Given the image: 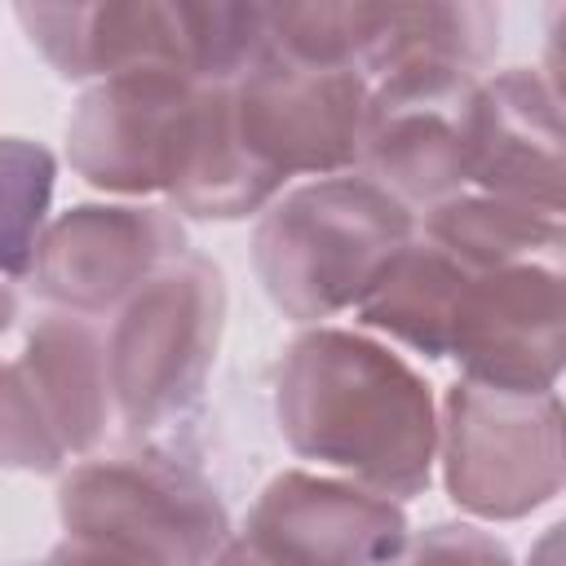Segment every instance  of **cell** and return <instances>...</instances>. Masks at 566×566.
Masks as SVG:
<instances>
[{
  "mask_svg": "<svg viewBox=\"0 0 566 566\" xmlns=\"http://www.w3.org/2000/svg\"><path fill=\"white\" fill-rule=\"evenodd\" d=\"M270 566H389L411 526L407 509L349 478L283 469L239 531Z\"/></svg>",
  "mask_w": 566,
  "mask_h": 566,
  "instance_id": "cell-11",
  "label": "cell"
},
{
  "mask_svg": "<svg viewBox=\"0 0 566 566\" xmlns=\"http://www.w3.org/2000/svg\"><path fill=\"white\" fill-rule=\"evenodd\" d=\"M57 159L44 142L0 137V274L27 279L35 243L49 226Z\"/></svg>",
  "mask_w": 566,
  "mask_h": 566,
  "instance_id": "cell-19",
  "label": "cell"
},
{
  "mask_svg": "<svg viewBox=\"0 0 566 566\" xmlns=\"http://www.w3.org/2000/svg\"><path fill=\"white\" fill-rule=\"evenodd\" d=\"M57 517L71 539L137 566H208L230 539L217 486L164 447L84 455L57 482Z\"/></svg>",
  "mask_w": 566,
  "mask_h": 566,
  "instance_id": "cell-4",
  "label": "cell"
},
{
  "mask_svg": "<svg viewBox=\"0 0 566 566\" xmlns=\"http://www.w3.org/2000/svg\"><path fill=\"white\" fill-rule=\"evenodd\" d=\"M283 177L261 168L234 133L230 84H208L199 97L195 133L168 186V208L195 221H239L265 212L283 195Z\"/></svg>",
  "mask_w": 566,
  "mask_h": 566,
  "instance_id": "cell-16",
  "label": "cell"
},
{
  "mask_svg": "<svg viewBox=\"0 0 566 566\" xmlns=\"http://www.w3.org/2000/svg\"><path fill=\"white\" fill-rule=\"evenodd\" d=\"M464 172L482 195L562 217V97L535 66L478 80L464 111Z\"/></svg>",
  "mask_w": 566,
  "mask_h": 566,
  "instance_id": "cell-13",
  "label": "cell"
},
{
  "mask_svg": "<svg viewBox=\"0 0 566 566\" xmlns=\"http://www.w3.org/2000/svg\"><path fill=\"white\" fill-rule=\"evenodd\" d=\"M478 75L455 66H398L367 88L358 168L411 212L469 186L464 111Z\"/></svg>",
  "mask_w": 566,
  "mask_h": 566,
  "instance_id": "cell-10",
  "label": "cell"
},
{
  "mask_svg": "<svg viewBox=\"0 0 566 566\" xmlns=\"http://www.w3.org/2000/svg\"><path fill=\"white\" fill-rule=\"evenodd\" d=\"M226 327V274L203 252H186L150 274L106 332L115 424L150 433L181 420L217 363Z\"/></svg>",
  "mask_w": 566,
  "mask_h": 566,
  "instance_id": "cell-5",
  "label": "cell"
},
{
  "mask_svg": "<svg viewBox=\"0 0 566 566\" xmlns=\"http://www.w3.org/2000/svg\"><path fill=\"white\" fill-rule=\"evenodd\" d=\"M13 318H18V296L9 283H0V336L13 327Z\"/></svg>",
  "mask_w": 566,
  "mask_h": 566,
  "instance_id": "cell-24",
  "label": "cell"
},
{
  "mask_svg": "<svg viewBox=\"0 0 566 566\" xmlns=\"http://www.w3.org/2000/svg\"><path fill=\"white\" fill-rule=\"evenodd\" d=\"M420 234L442 252H451L473 274L522 265V261H562V248H566L562 217H548L539 208L482 195V190H460L424 208Z\"/></svg>",
  "mask_w": 566,
  "mask_h": 566,
  "instance_id": "cell-18",
  "label": "cell"
},
{
  "mask_svg": "<svg viewBox=\"0 0 566 566\" xmlns=\"http://www.w3.org/2000/svg\"><path fill=\"white\" fill-rule=\"evenodd\" d=\"M27 40L62 80H111L124 71H181L199 84H234L270 57L265 4L230 0H97L18 4Z\"/></svg>",
  "mask_w": 566,
  "mask_h": 566,
  "instance_id": "cell-3",
  "label": "cell"
},
{
  "mask_svg": "<svg viewBox=\"0 0 566 566\" xmlns=\"http://www.w3.org/2000/svg\"><path fill=\"white\" fill-rule=\"evenodd\" d=\"M0 469L22 473H62L66 455L18 367V358H0Z\"/></svg>",
  "mask_w": 566,
  "mask_h": 566,
  "instance_id": "cell-20",
  "label": "cell"
},
{
  "mask_svg": "<svg viewBox=\"0 0 566 566\" xmlns=\"http://www.w3.org/2000/svg\"><path fill=\"white\" fill-rule=\"evenodd\" d=\"M22 566H137V562H128V557H119V553H106V548H97V544H84V539H62V544H53L40 562H22Z\"/></svg>",
  "mask_w": 566,
  "mask_h": 566,
  "instance_id": "cell-22",
  "label": "cell"
},
{
  "mask_svg": "<svg viewBox=\"0 0 566 566\" xmlns=\"http://www.w3.org/2000/svg\"><path fill=\"white\" fill-rule=\"evenodd\" d=\"M389 566H517L509 544L473 522H433L420 535H407L402 553Z\"/></svg>",
  "mask_w": 566,
  "mask_h": 566,
  "instance_id": "cell-21",
  "label": "cell"
},
{
  "mask_svg": "<svg viewBox=\"0 0 566 566\" xmlns=\"http://www.w3.org/2000/svg\"><path fill=\"white\" fill-rule=\"evenodd\" d=\"M367 80L336 66H301L279 53L230 84L234 133L274 177H336L358 168Z\"/></svg>",
  "mask_w": 566,
  "mask_h": 566,
  "instance_id": "cell-8",
  "label": "cell"
},
{
  "mask_svg": "<svg viewBox=\"0 0 566 566\" xmlns=\"http://www.w3.org/2000/svg\"><path fill=\"white\" fill-rule=\"evenodd\" d=\"M438 469L478 522H517L562 495V398L455 380L438 407Z\"/></svg>",
  "mask_w": 566,
  "mask_h": 566,
  "instance_id": "cell-6",
  "label": "cell"
},
{
  "mask_svg": "<svg viewBox=\"0 0 566 566\" xmlns=\"http://www.w3.org/2000/svg\"><path fill=\"white\" fill-rule=\"evenodd\" d=\"M416 234V212L371 177H314L261 212L252 270L292 323L318 327L323 318L358 310Z\"/></svg>",
  "mask_w": 566,
  "mask_h": 566,
  "instance_id": "cell-2",
  "label": "cell"
},
{
  "mask_svg": "<svg viewBox=\"0 0 566 566\" xmlns=\"http://www.w3.org/2000/svg\"><path fill=\"white\" fill-rule=\"evenodd\" d=\"M283 442L389 500H416L438 469L433 385L363 327H305L274 371Z\"/></svg>",
  "mask_w": 566,
  "mask_h": 566,
  "instance_id": "cell-1",
  "label": "cell"
},
{
  "mask_svg": "<svg viewBox=\"0 0 566 566\" xmlns=\"http://www.w3.org/2000/svg\"><path fill=\"white\" fill-rule=\"evenodd\" d=\"M208 84L181 71H124L97 80L66 119V164L102 195H168Z\"/></svg>",
  "mask_w": 566,
  "mask_h": 566,
  "instance_id": "cell-7",
  "label": "cell"
},
{
  "mask_svg": "<svg viewBox=\"0 0 566 566\" xmlns=\"http://www.w3.org/2000/svg\"><path fill=\"white\" fill-rule=\"evenodd\" d=\"M186 226L164 203H71L57 212L31 261V287L62 314H111L150 274L186 256Z\"/></svg>",
  "mask_w": 566,
  "mask_h": 566,
  "instance_id": "cell-9",
  "label": "cell"
},
{
  "mask_svg": "<svg viewBox=\"0 0 566 566\" xmlns=\"http://www.w3.org/2000/svg\"><path fill=\"white\" fill-rule=\"evenodd\" d=\"M18 367L66 455L84 460L106 442L115 424L111 367H106V332L93 318L49 310L22 340Z\"/></svg>",
  "mask_w": 566,
  "mask_h": 566,
  "instance_id": "cell-14",
  "label": "cell"
},
{
  "mask_svg": "<svg viewBox=\"0 0 566 566\" xmlns=\"http://www.w3.org/2000/svg\"><path fill=\"white\" fill-rule=\"evenodd\" d=\"M208 566H270V562H265V557H261L243 535H230V539H226V548H221Z\"/></svg>",
  "mask_w": 566,
  "mask_h": 566,
  "instance_id": "cell-23",
  "label": "cell"
},
{
  "mask_svg": "<svg viewBox=\"0 0 566 566\" xmlns=\"http://www.w3.org/2000/svg\"><path fill=\"white\" fill-rule=\"evenodd\" d=\"M464 380L548 394L566 358V296L562 261H522L469 279L460 301L451 354Z\"/></svg>",
  "mask_w": 566,
  "mask_h": 566,
  "instance_id": "cell-12",
  "label": "cell"
},
{
  "mask_svg": "<svg viewBox=\"0 0 566 566\" xmlns=\"http://www.w3.org/2000/svg\"><path fill=\"white\" fill-rule=\"evenodd\" d=\"M500 49V9L473 0L424 4H371L363 80H380L398 66H455L478 75Z\"/></svg>",
  "mask_w": 566,
  "mask_h": 566,
  "instance_id": "cell-17",
  "label": "cell"
},
{
  "mask_svg": "<svg viewBox=\"0 0 566 566\" xmlns=\"http://www.w3.org/2000/svg\"><path fill=\"white\" fill-rule=\"evenodd\" d=\"M469 279L473 270H464L451 252L416 234L389 261V270L376 279V287L354 314L371 336H385L420 358H447Z\"/></svg>",
  "mask_w": 566,
  "mask_h": 566,
  "instance_id": "cell-15",
  "label": "cell"
}]
</instances>
